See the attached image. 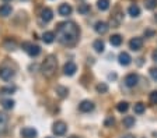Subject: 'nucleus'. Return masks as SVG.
<instances>
[{
    "label": "nucleus",
    "mask_w": 157,
    "mask_h": 138,
    "mask_svg": "<svg viewBox=\"0 0 157 138\" xmlns=\"http://www.w3.org/2000/svg\"><path fill=\"white\" fill-rule=\"evenodd\" d=\"M128 13H129V16H131V17H133V18H135V17L140 16V9H139L136 4H132V6L128 9Z\"/></svg>",
    "instance_id": "obj_19"
},
{
    "label": "nucleus",
    "mask_w": 157,
    "mask_h": 138,
    "mask_svg": "<svg viewBox=\"0 0 157 138\" xmlns=\"http://www.w3.org/2000/svg\"><path fill=\"white\" fill-rule=\"evenodd\" d=\"M11 11H13V9H11V6H9V4L0 6V16L2 17H9L10 14H11Z\"/></svg>",
    "instance_id": "obj_17"
},
{
    "label": "nucleus",
    "mask_w": 157,
    "mask_h": 138,
    "mask_svg": "<svg viewBox=\"0 0 157 138\" xmlns=\"http://www.w3.org/2000/svg\"><path fill=\"white\" fill-rule=\"evenodd\" d=\"M144 105L142 102H137V103H135V106H133V112L136 113V115H142V113H144Z\"/></svg>",
    "instance_id": "obj_24"
},
{
    "label": "nucleus",
    "mask_w": 157,
    "mask_h": 138,
    "mask_svg": "<svg viewBox=\"0 0 157 138\" xmlns=\"http://www.w3.org/2000/svg\"><path fill=\"white\" fill-rule=\"evenodd\" d=\"M150 103L151 105H157V91H153L150 94Z\"/></svg>",
    "instance_id": "obj_33"
},
{
    "label": "nucleus",
    "mask_w": 157,
    "mask_h": 138,
    "mask_svg": "<svg viewBox=\"0 0 157 138\" xmlns=\"http://www.w3.org/2000/svg\"><path fill=\"white\" fill-rule=\"evenodd\" d=\"M4 48H6L7 50H14L17 48V43L16 41H11V39H7L6 42H4Z\"/></svg>",
    "instance_id": "obj_29"
},
{
    "label": "nucleus",
    "mask_w": 157,
    "mask_h": 138,
    "mask_svg": "<svg viewBox=\"0 0 157 138\" xmlns=\"http://www.w3.org/2000/svg\"><path fill=\"white\" fill-rule=\"evenodd\" d=\"M42 41L45 43H52L53 41H55V34L51 32V31H46V32L42 35Z\"/></svg>",
    "instance_id": "obj_20"
},
{
    "label": "nucleus",
    "mask_w": 157,
    "mask_h": 138,
    "mask_svg": "<svg viewBox=\"0 0 157 138\" xmlns=\"http://www.w3.org/2000/svg\"><path fill=\"white\" fill-rule=\"evenodd\" d=\"M142 46H143V39L142 38H132L131 41H129V48H131L133 52H137V50L142 49Z\"/></svg>",
    "instance_id": "obj_9"
},
{
    "label": "nucleus",
    "mask_w": 157,
    "mask_h": 138,
    "mask_svg": "<svg viewBox=\"0 0 157 138\" xmlns=\"http://www.w3.org/2000/svg\"><path fill=\"white\" fill-rule=\"evenodd\" d=\"M56 67H58V60L53 55H49L42 63V67H41V71L45 77H52L56 71Z\"/></svg>",
    "instance_id": "obj_2"
},
{
    "label": "nucleus",
    "mask_w": 157,
    "mask_h": 138,
    "mask_svg": "<svg viewBox=\"0 0 157 138\" xmlns=\"http://www.w3.org/2000/svg\"><path fill=\"white\" fill-rule=\"evenodd\" d=\"M77 11H78L80 14H87L88 11H90V4H87V3L80 4V6L77 7Z\"/></svg>",
    "instance_id": "obj_28"
},
{
    "label": "nucleus",
    "mask_w": 157,
    "mask_h": 138,
    "mask_svg": "<svg viewBox=\"0 0 157 138\" xmlns=\"http://www.w3.org/2000/svg\"><path fill=\"white\" fill-rule=\"evenodd\" d=\"M16 92V87H3L0 88V94L3 95H10V94H14Z\"/></svg>",
    "instance_id": "obj_27"
},
{
    "label": "nucleus",
    "mask_w": 157,
    "mask_h": 138,
    "mask_svg": "<svg viewBox=\"0 0 157 138\" xmlns=\"http://www.w3.org/2000/svg\"><path fill=\"white\" fill-rule=\"evenodd\" d=\"M122 124H124V127H126V128L133 127V126H135V117H133V116H126V117H124Z\"/></svg>",
    "instance_id": "obj_18"
},
{
    "label": "nucleus",
    "mask_w": 157,
    "mask_h": 138,
    "mask_svg": "<svg viewBox=\"0 0 157 138\" xmlns=\"http://www.w3.org/2000/svg\"><path fill=\"white\" fill-rule=\"evenodd\" d=\"M53 18V11L51 10V9H44L42 11H41V20L44 21V23H49V21Z\"/></svg>",
    "instance_id": "obj_14"
},
{
    "label": "nucleus",
    "mask_w": 157,
    "mask_h": 138,
    "mask_svg": "<svg viewBox=\"0 0 157 138\" xmlns=\"http://www.w3.org/2000/svg\"><path fill=\"white\" fill-rule=\"evenodd\" d=\"M56 94H58L60 98H65V96L69 94V91H67V88H65V87H58V88H56Z\"/></svg>",
    "instance_id": "obj_32"
},
{
    "label": "nucleus",
    "mask_w": 157,
    "mask_h": 138,
    "mask_svg": "<svg viewBox=\"0 0 157 138\" xmlns=\"http://www.w3.org/2000/svg\"><path fill=\"white\" fill-rule=\"evenodd\" d=\"M128 109H129V103L128 102H119L117 105V110L119 113H125V112H128Z\"/></svg>",
    "instance_id": "obj_25"
},
{
    "label": "nucleus",
    "mask_w": 157,
    "mask_h": 138,
    "mask_svg": "<svg viewBox=\"0 0 157 138\" xmlns=\"http://www.w3.org/2000/svg\"><path fill=\"white\" fill-rule=\"evenodd\" d=\"M36 130L34 127H24L23 130H21V135H23L24 138H35L36 137Z\"/></svg>",
    "instance_id": "obj_12"
},
{
    "label": "nucleus",
    "mask_w": 157,
    "mask_h": 138,
    "mask_svg": "<svg viewBox=\"0 0 157 138\" xmlns=\"http://www.w3.org/2000/svg\"><path fill=\"white\" fill-rule=\"evenodd\" d=\"M76 71H77V66H76V63L73 62H67L65 64V67H63V73H65V76H69L72 77L76 74Z\"/></svg>",
    "instance_id": "obj_8"
},
{
    "label": "nucleus",
    "mask_w": 157,
    "mask_h": 138,
    "mask_svg": "<svg viewBox=\"0 0 157 138\" xmlns=\"http://www.w3.org/2000/svg\"><path fill=\"white\" fill-rule=\"evenodd\" d=\"M109 43H111L112 46H121V43H122V36L118 35V34L112 35L111 38H109Z\"/></svg>",
    "instance_id": "obj_22"
},
{
    "label": "nucleus",
    "mask_w": 157,
    "mask_h": 138,
    "mask_svg": "<svg viewBox=\"0 0 157 138\" xmlns=\"http://www.w3.org/2000/svg\"><path fill=\"white\" fill-rule=\"evenodd\" d=\"M78 110L83 113H90L94 110V103L91 101H82L78 105Z\"/></svg>",
    "instance_id": "obj_7"
},
{
    "label": "nucleus",
    "mask_w": 157,
    "mask_h": 138,
    "mask_svg": "<svg viewBox=\"0 0 157 138\" xmlns=\"http://www.w3.org/2000/svg\"><path fill=\"white\" fill-rule=\"evenodd\" d=\"M14 76H16L14 70L9 69V67H2L0 69V78L3 81H10L11 78H14Z\"/></svg>",
    "instance_id": "obj_4"
},
{
    "label": "nucleus",
    "mask_w": 157,
    "mask_h": 138,
    "mask_svg": "<svg viewBox=\"0 0 157 138\" xmlns=\"http://www.w3.org/2000/svg\"><path fill=\"white\" fill-rule=\"evenodd\" d=\"M4 2H11V0H4Z\"/></svg>",
    "instance_id": "obj_40"
},
{
    "label": "nucleus",
    "mask_w": 157,
    "mask_h": 138,
    "mask_svg": "<svg viewBox=\"0 0 157 138\" xmlns=\"http://www.w3.org/2000/svg\"><path fill=\"white\" fill-rule=\"evenodd\" d=\"M24 48H25V52L28 53L31 57H36L41 53V48L38 45H31V43H24Z\"/></svg>",
    "instance_id": "obj_3"
},
{
    "label": "nucleus",
    "mask_w": 157,
    "mask_h": 138,
    "mask_svg": "<svg viewBox=\"0 0 157 138\" xmlns=\"http://www.w3.org/2000/svg\"><path fill=\"white\" fill-rule=\"evenodd\" d=\"M93 49H94L97 53H102V52H104V49H105L104 42H102L101 39L94 41V43H93Z\"/></svg>",
    "instance_id": "obj_16"
},
{
    "label": "nucleus",
    "mask_w": 157,
    "mask_h": 138,
    "mask_svg": "<svg viewBox=\"0 0 157 138\" xmlns=\"http://www.w3.org/2000/svg\"><path fill=\"white\" fill-rule=\"evenodd\" d=\"M122 138H133L132 135H125V137H122Z\"/></svg>",
    "instance_id": "obj_38"
},
{
    "label": "nucleus",
    "mask_w": 157,
    "mask_h": 138,
    "mask_svg": "<svg viewBox=\"0 0 157 138\" xmlns=\"http://www.w3.org/2000/svg\"><path fill=\"white\" fill-rule=\"evenodd\" d=\"M69 138H80V137H76V135H72V137H69Z\"/></svg>",
    "instance_id": "obj_39"
},
{
    "label": "nucleus",
    "mask_w": 157,
    "mask_h": 138,
    "mask_svg": "<svg viewBox=\"0 0 157 138\" xmlns=\"http://www.w3.org/2000/svg\"><path fill=\"white\" fill-rule=\"evenodd\" d=\"M151 57H153V60L157 63V50H154V52H153V55H151Z\"/></svg>",
    "instance_id": "obj_36"
},
{
    "label": "nucleus",
    "mask_w": 157,
    "mask_h": 138,
    "mask_svg": "<svg viewBox=\"0 0 157 138\" xmlns=\"http://www.w3.org/2000/svg\"><path fill=\"white\" fill-rule=\"evenodd\" d=\"M153 31H146V32H144V35H146V36H150V35H153Z\"/></svg>",
    "instance_id": "obj_37"
},
{
    "label": "nucleus",
    "mask_w": 157,
    "mask_h": 138,
    "mask_svg": "<svg viewBox=\"0 0 157 138\" xmlns=\"http://www.w3.org/2000/svg\"><path fill=\"white\" fill-rule=\"evenodd\" d=\"M150 77L154 80V81H157V67L150 69Z\"/></svg>",
    "instance_id": "obj_34"
},
{
    "label": "nucleus",
    "mask_w": 157,
    "mask_h": 138,
    "mask_svg": "<svg viewBox=\"0 0 157 138\" xmlns=\"http://www.w3.org/2000/svg\"><path fill=\"white\" fill-rule=\"evenodd\" d=\"M7 123H9V117L4 113H0V133L6 130Z\"/></svg>",
    "instance_id": "obj_21"
},
{
    "label": "nucleus",
    "mask_w": 157,
    "mask_h": 138,
    "mask_svg": "<svg viewBox=\"0 0 157 138\" xmlns=\"http://www.w3.org/2000/svg\"><path fill=\"white\" fill-rule=\"evenodd\" d=\"M97 7L101 11H105L109 9V0H98L97 2Z\"/></svg>",
    "instance_id": "obj_23"
},
{
    "label": "nucleus",
    "mask_w": 157,
    "mask_h": 138,
    "mask_svg": "<svg viewBox=\"0 0 157 138\" xmlns=\"http://www.w3.org/2000/svg\"><path fill=\"white\" fill-rule=\"evenodd\" d=\"M137 81H139V77L135 74V73H131V74H128L125 77V85L128 88H133V87L137 85Z\"/></svg>",
    "instance_id": "obj_5"
},
{
    "label": "nucleus",
    "mask_w": 157,
    "mask_h": 138,
    "mask_svg": "<svg viewBox=\"0 0 157 138\" xmlns=\"http://www.w3.org/2000/svg\"><path fill=\"white\" fill-rule=\"evenodd\" d=\"M2 105H3V108L6 109V110H10V109L14 108V101H11V99H6V101L2 102Z\"/></svg>",
    "instance_id": "obj_31"
},
{
    "label": "nucleus",
    "mask_w": 157,
    "mask_h": 138,
    "mask_svg": "<svg viewBox=\"0 0 157 138\" xmlns=\"http://www.w3.org/2000/svg\"><path fill=\"white\" fill-rule=\"evenodd\" d=\"M95 89H97L98 94H105V92H108V85L105 82H101V84H98V85L95 87Z\"/></svg>",
    "instance_id": "obj_30"
},
{
    "label": "nucleus",
    "mask_w": 157,
    "mask_h": 138,
    "mask_svg": "<svg viewBox=\"0 0 157 138\" xmlns=\"http://www.w3.org/2000/svg\"><path fill=\"white\" fill-rule=\"evenodd\" d=\"M46 138H51V137H46Z\"/></svg>",
    "instance_id": "obj_41"
},
{
    "label": "nucleus",
    "mask_w": 157,
    "mask_h": 138,
    "mask_svg": "<svg viewBox=\"0 0 157 138\" xmlns=\"http://www.w3.org/2000/svg\"><path fill=\"white\" fill-rule=\"evenodd\" d=\"M114 117H108L107 119V122H105V126H109V124H114Z\"/></svg>",
    "instance_id": "obj_35"
},
{
    "label": "nucleus",
    "mask_w": 157,
    "mask_h": 138,
    "mask_svg": "<svg viewBox=\"0 0 157 138\" xmlns=\"http://www.w3.org/2000/svg\"><path fill=\"white\" fill-rule=\"evenodd\" d=\"M122 18H124V17H122V13L118 10L117 14H114V16L111 17V25L112 27H119L121 23H122Z\"/></svg>",
    "instance_id": "obj_15"
},
{
    "label": "nucleus",
    "mask_w": 157,
    "mask_h": 138,
    "mask_svg": "<svg viewBox=\"0 0 157 138\" xmlns=\"http://www.w3.org/2000/svg\"><path fill=\"white\" fill-rule=\"evenodd\" d=\"M58 11H59V14H60L62 17H67V16H70V14H72L73 9H72V6H70V4L63 3V4H60V6H59Z\"/></svg>",
    "instance_id": "obj_11"
},
{
    "label": "nucleus",
    "mask_w": 157,
    "mask_h": 138,
    "mask_svg": "<svg viewBox=\"0 0 157 138\" xmlns=\"http://www.w3.org/2000/svg\"><path fill=\"white\" fill-rule=\"evenodd\" d=\"M108 24L107 23H104V21H98V23H95V25H94V30H95V32L97 34H100V35H104V34H107L108 32Z\"/></svg>",
    "instance_id": "obj_10"
},
{
    "label": "nucleus",
    "mask_w": 157,
    "mask_h": 138,
    "mask_svg": "<svg viewBox=\"0 0 157 138\" xmlns=\"http://www.w3.org/2000/svg\"><path fill=\"white\" fill-rule=\"evenodd\" d=\"M67 130V126H66L65 122H56L52 127V131L55 133L56 135H63Z\"/></svg>",
    "instance_id": "obj_6"
},
{
    "label": "nucleus",
    "mask_w": 157,
    "mask_h": 138,
    "mask_svg": "<svg viewBox=\"0 0 157 138\" xmlns=\"http://www.w3.org/2000/svg\"><path fill=\"white\" fill-rule=\"evenodd\" d=\"M118 60H119V64H121V66H129V64H131V62H132L131 56H129V53H126V52H121V53H119Z\"/></svg>",
    "instance_id": "obj_13"
},
{
    "label": "nucleus",
    "mask_w": 157,
    "mask_h": 138,
    "mask_svg": "<svg viewBox=\"0 0 157 138\" xmlns=\"http://www.w3.org/2000/svg\"><path fill=\"white\" fill-rule=\"evenodd\" d=\"M144 7L147 10H154L157 7V0H144Z\"/></svg>",
    "instance_id": "obj_26"
},
{
    "label": "nucleus",
    "mask_w": 157,
    "mask_h": 138,
    "mask_svg": "<svg viewBox=\"0 0 157 138\" xmlns=\"http://www.w3.org/2000/svg\"><path fill=\"white\" fill-rule=\"evenodd\" d=\"M78 35H80V30H78V27L73 21L60 23L56 27V38L63 45H73V43H76Z\"/></svg>",
    "instance_id": "obj_1"
}]
</instances>
